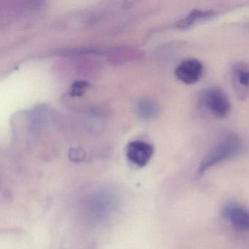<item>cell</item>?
I'll return each instance as SVG.
<instances>
[{"label":"cell","instance_id":"277c9868","mask_svg":"<svg viewBox=\"0 0 249 249\" xmlns=\"http://www.w3.org/2000/svg\"><path fill=\"white\" fill-rule=\"evenodd\" d=\"M203 66L197 59L183 61L176 68L175 75L178 80L187 85L196 84L202 75Z\"/></svg>","mask_w":249,"mask_h":249},{"label":"cell","instance_id":"52a82bcc","mask_svg":"<svg viewBox=\"0 0 249 249\" xmlns=\"http://www.w3.org/2000/svg\"><path fill=\"white\" fill-rule=\"evenodd\" d=\"M215 15L216 13L213 10H193L186 17L178 21L177 27L181 30L188 29L196 23L213 18Z\"/></svg>","mask_w":249,"mask_h":249},{"label":"cell","instance_id":"6da1fadb","mask_svg":"<svg viewBox=\"0 0 249 249\" xmlns=\"http://www.w3.org/2000/svg\"><path fill=\"white\" fill-rule=\"evenodd\" d=\"M243 148L244 143L239 135L228 134L204 157L199 164L197 174L202 175L213 166L239 155L243 152Z\"/></svg>","mask_w":249,"mask_h":249},{"label":"cell","instance_id":"5b68a950","mask_svg":"<svg viewBox=\"0 0 249 249\" xmlns=\"http://www.w3.org/2000/svg\"><path fill=\"white\" fill-rule=\"evenodd\" d=\"M231 79L236 96L240 100L249 95V65L245 62H237L233 66Z\"/></svg>","mask_w":249,"mask_h":249},{"label":"cell","instance_id":"3957f363","mask_svg":"<svg viewBox=\"0 0 249 249\" xmlns=\"http://www.w3.org/2000/svg\"><path fill=\"white\" fill-rule=\"evenodd\" d=\"M222 215L236 230L249 231V211L244 207L230 202L223 208Z\"/></svg>","mask_w":249,"mask_h":249},{"label":"cell","instance_id":"8992f818","mask_svg":"<svg viewBox=\"0 0 249 249\" xmlns=\"http://www.w3.org/2000/svg\"><path fill=\"white\" fill-rule=\"evenodd\" d=\"M154 152V147L143 141H133L126 147L128 160L140 167L147 165L152 158Z\"/></svg>","mask_w":249,"mask_h":249},{"label":"cell","instance_id":"7a4b0ae2","mask_svg":"<svg viewBox=\"0 0 249 249\" xmlns=\"http://www.w3.org/2000/svg\"><path fill=\"white\" fill-rule=\"evenodd\" d=\"M202 104L218 119H224L231 111V103L227 94L218 87L208 89L202 96Z\"/></svg>","mask_w":249,"mask_h":249}]
</instances>
